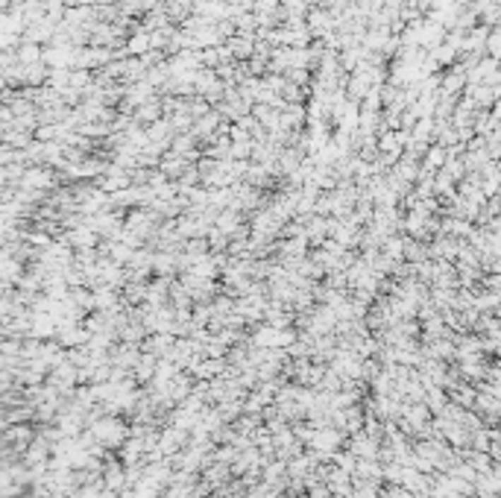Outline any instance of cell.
<instances>
[{"label":"cell","mask_w":501,"mask_h":498,"mask_svg":"<svg viewBox=\"0 0 501 498\" xmlns=\"http://www.w3.org/2000/svg\"><path fill=\"white\" fill-rule=\"evenodd\" d=\"M53 185H56V173H53V167H47V165H33V167H27L24 176H21V188H24V191H33V194L50 191Z\"/></svg>","instance_id":"cell-1"},{"label":"cell","mask_w":501,"mask_h":498,"mask_svg":"<svg viewBox=\"0 0 501 498\" xmlns=\"http://www.w3.org/2000/svg\"><path fill=\"white\" fill-rule=\"evenodd\" d=\"M162 114H165V103H162V97H153V100H147L144 106H138V109L132 112L135 124H141V126H153L155 121H162Z\"/></svg>","instance_id":"cell-2"},{"label":"cell","mask_w":501,"mask_h":498,"mask_svg":"<svg viewBox=\"0 0 501 498\" xmlns=\"http://www.w3.org/2000/svg\"><path fill=\"white\" fill-rule=\"evenodd\" d=\"M487 53L501 62V30H493V32H490V38H487Z\"/></svg>","instance_id":"cell-3"}]
</instances>
